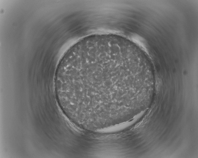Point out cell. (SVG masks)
Segmentation results:
<instances>
[{
  "label": "cell",
  "mask_w": 198,
  "mask_h": 158,
  "mask_svg": "<svg viewBox=\"0 0 198 158\" xmlns=\"http://www.w3.org/2000/svg\"><path fill=\"white\" fill-rule=\"evenodd\" d=\"M91 39H95V38H91ZM98 39H100V38H98ZM101 39H103V38H101Z\"/></svg>",
  "instance_id": "obj_2"
},
{
  "label": "cell",
  "mask_w": 198,
  "mask_h": 158,
  "mask_svg": "<svg viewBox=\"0 0 198 158\" xmlns=\"http://www.w3.org/2000/svg\"><path fill=\"white\" fill-rule=\"evenodd\" d=\"M120 59L110 52L95 51L60 62L55 84L65 112L78 120L104 122L122 111L125 88L133 76Z\"/></svg>",
  "instance_id": "obj_1"
}]
</instances>
